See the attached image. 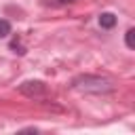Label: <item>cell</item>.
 <instances>
[{"label":"cell","instance_id":"1","mask_svg":"<svg viewBox=\"0 0 135 135\" xmlns=\"http://www.w3.org/2000/svg\"><path fill=\"white\" fill-rule=\"evenodd\" d=\"M72 89L84 91V93H108V91H112V82L101 76L84 74V76H76L72 80Z\"/></svg>","mask_w":135,"mask_h":135},{"label":"cell","instance_id":"2","mask_svg":"<svg viewBox=\"0 0 135 135\" xmlns=\"http://www.w3.org/2000/svg\"><path fill=\"white\" fill-rule=\"evenodd\" d=\"M19 93L25 95V97H32V99L42 97V95H46V84L42 80H25V82L19 84Z\"/></svg>","mask_w":135,"mask_h":135},{"label":"cell","instance_id":"3","mask_svg":"<svg viewBox=\"0 0 135 135\" xmlns=\"http://www.w3.org/2000/svg\"><path fill=\"white\" fill-rule=\"evenodd\" d=\"M99 25L105 27V30H112V27L116 25V15H112V13H101V15H99Z\"/></svg>","mask_w":135,"mask_h":135},{"label":"cell","instance_id":"4","mask_svg":"<svg viewBox=\"0 0 135 135\" xmlns=\"http://www.w3.org/2000/svg\"><path fill=\"white\" fill-rule=\"evenodd\" d=\"M124 42H127L129 49H135V30H127V34H124Z\"/></svg>","mask_w":135,"mask_h":135},{"label":"cell","instance_id":"5","mask_svg":"<svg viewBox=\"0 0 135 135\" xmlns=\"http://www.w3.org/2000/svg\"><path fill=\"white\" fill-rule=\"evenodd\" d=\"M11 34V23L6 19H0V38H6Z\"/></svg>","mask_w":135,"mask_h":135},{"label":"cell","instance_id":"6","mask_svg":"<svg viewBox=\"0 0 135 135\" xmlns=\"http://www.w3.org/2000/svg\"><path fill=\"white\" fill-rule=\"evenodd\" d=\"M59 4H72V2H76V0H57Z\"/></svg>","mask_w":135,"mask_h":135}]
</instances>
